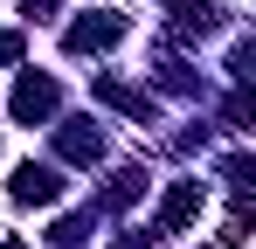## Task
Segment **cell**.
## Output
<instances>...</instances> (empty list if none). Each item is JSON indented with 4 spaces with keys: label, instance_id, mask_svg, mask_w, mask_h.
<instances>
[{
    "label": "cell",
    "instance_id": "obj_3",
    "mask_svg": "<svg viewBox=\"0 0 256 249\" xmlns=\"http://www.w3.org/2000/svg\"><path fill=\"white\" fill-rule=\"evenodd\" d=\"M7 249H21V242H7Z\"/></svg>",
    "mask_w": 256,
    "mask_h": 249
},
{
    "label": "cell",
    "instance_id": "obj_1",
    "mask_svg": "<svg viewBox=\"0 0 256 249\" xmlns=\"http://www.w3.org/2000/svg\"><path fill=\"white\" fill-rule=\"evenodd\" d=\"M14 201H56V173L48 166H21L14 173Z\"/></svg>",
    "mask_w": 256,
    "mask_h": 249
},
{
    "label": "cell",
    "instance_id": "obj_2",
    "mask_svg": "<svg viewBox=\"0 0 256 249\" xmlns=\"http://www.w3.org/2000/svg\"><path fill=\"white\" fill-rule=\"evenodd\" d=\"M118 28H125V21H111V14H104V21H76V28H70V48H104V42H118Z\"/></svg>",
    "mask_w": 256,
    "mask_h": 249
}]
</instances>
